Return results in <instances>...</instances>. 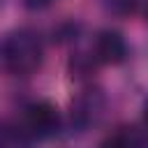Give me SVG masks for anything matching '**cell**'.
<instances>
[{
    "label": "cell",
    "mask_w": 148,
    "mask_h": 148,
    "mask_svg": "<svg viewBox=\"0 0 148 148\" xmlns=\"http://www.w3.org/2000/svg\"><path fill=\"white\" fill-rule=\"evenodd\" d=\"M44 46L42 37L35 30H16L9 32L0 39V69L16 74V76H28L42 65Z\"/></svg>",
    "instance_id": "obj_1"
},
{
    "label": "cell",
    "mask_w": 148,
    "mask_h": 148,
    "mask_svg": "<svg viewBox=\"0 0 148 148\" xmlns=\"http://www.w3.org/2000/svg\"><path fill=\"white\" fill-rule=\"evenodd\" d=\"M23 123H25V134L30 136H49L58 130L60 125V113L58 109L51 104V102H35L25 109V116H23Z\"/></svg>",
    "instance_id": "obj_2"
},
{
    "label": "cell",
    "mask_w": 148,
    "mask_h": 148,
    "mask_svg": "<svg viewBox=\"0 0 148 148\" xmlns=\"http://www.w3.org/2000/svg\"><path fill=\"white\" fill-rule=\"evenodd\" d=\"M95 60L97 62H104V65H118L125 60L127 56V44L123 39L120 32L116 30H104L97 35L95 39Z\"/></svg>",
    "instance_id": "obj_3"
},
{
    "label": "cell",
    "mask_w": 148,
    "mask_h": 148,
    "mask_svg": "<svg viewBox=\"0 0 148 148\" xmlns=\"http://www.w3.org/2000/svg\"><path fill=\"white\" fill-rule=\"evenodd\" d=\"M104 9L118 18H125L139 9V0H104Z\"/></svg>",
    "instance_id": "obj_4"
},
{
    "label": "cell",
    "mask_w": 148,
    "mask_h": 148,
    "mask_svg": "<svg viewBox=\"0 0 148 148\" xmlns=\"http://www.w3.org/2000/svg\"><path fill=\"white\" fill-rule=\"evenodd\" d=\"M53 0H25V7L28 9H46Z\"/></svg>",
    "instance_id": "obj_5"
},
{
    "label": "cell",
    "mask_w": 148,
    "mask_h": 148,
    "mask_svg": "<svg viewBox=\"0 0 148 148\" xmlns=\"http://www.w3.org/2000/svg\"><path fill=\"white\" fill-rule=\"evenodd\" d=\"M143 118H146V123H148V102H146V106H143Z\"/></svg>",
    "instance_id": "obj_6"
}]
</instances>
